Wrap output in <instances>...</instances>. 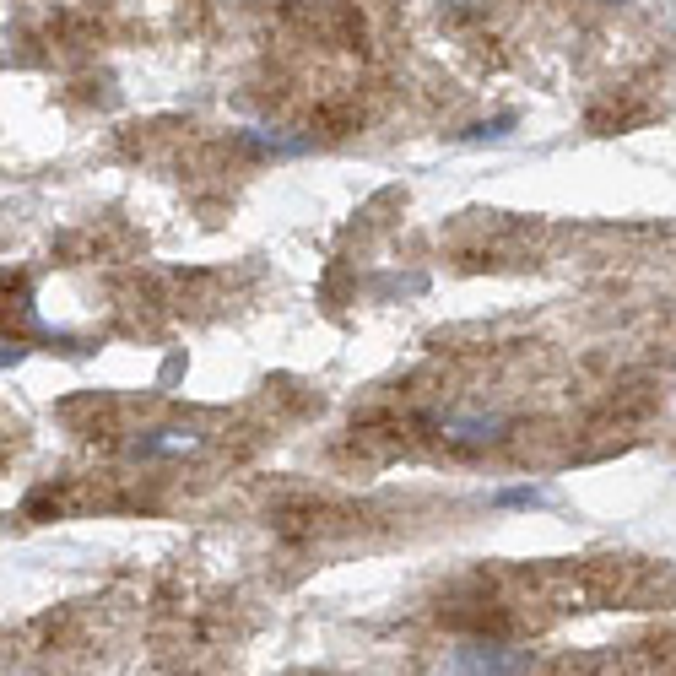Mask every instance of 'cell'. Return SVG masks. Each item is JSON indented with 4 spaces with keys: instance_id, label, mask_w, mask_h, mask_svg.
<instances>
[{
    "instance_id": "277c9868",
    "label": "cell",
    "mask_w": 676,
    "mask_h": 676,
    "mask_svg": "<svg viewBox=\"0 0 676 676\" xmlns=\"http://www.w3.org/2000/svg\"><path fill=\"white\" fill-rule=\"evenodd\" d=\"M509 125H514V114H498L493 125H476V130H466V141H503V136H509Z\"/></svg>"
},
{
    "instance_id": "3957f363",
    "label": "cell",
    "mask_w": 676,
    "mask_h": 676,
    "mask_svg": "<svg viewBox=\"0 0 676 676\" xmlns=\"http://www.w3.org/2000/svg\"><path fill=\"white\" fill-rule=\"evenodd\" d=\"M493 503H498V509H536L541 493H536V487H503V493H493Z\"/></svg>"
},
{
    "instance_id": "6da1fadb",
    "label": "cell",
    "mask_w": 676,
    "mask_h": 676,
    "mask_svg": "<svg viewBox=\"0 0 676 676\" xmlns=\"http://www.w3.org/2000/svg\"><path fill=\"white\" fill-rule=\"evenodd\" d=\"M525 671V655H509V649H455L449 660V676H520Z\"/></svg>"
},
{
    "instance_id": "7a4b0ae2",
    "label": "cell",
    "mask_w": 676,
    "mask_h": 676,
    "mask_svg": "<svg viewBox=\"0 0 676 676\" xmlns=\"http://www.w3.org/2000/svg\"><path fill=\"white\" fill-rule=\"evenodd\" d=\"M195 439L190 433H157V439H141L136 455H179V449H190Z\"/></svg>"
}]
</instances>
